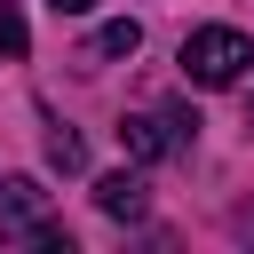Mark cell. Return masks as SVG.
<instances>
[{
  "label": "cell",
  "instance_id": "1",
  "mask_svg": "<svg viewBox=\"0 0 254 254\" xmlns=\"http://www.w3.org/2000/svg\"><path fill=\"white\" fill-rule=\"evenodd\" d=\"M246 64H254V40H246L238 24H198V32L183 40V79H190V87H238Z\"/></svg>",
  "mask_w": 254,
  "mask_h": 254
},
{
  "label": "cell",
  "instance_id": "2",
  "mask_svg": "<svg viewBox=\"0 0 254 254\" xmlns=\"http://www.w3.org/2000/svg\"><path fill=\"white\" fill-rule=\"evenodd\" d=\"M0 238L40 246V254H71V238L48 222V190H40L32 175H8V183H0Z\"/></svg>",
  "mask_w": 254,
  "mask_h": 254
},
{
  "label": "cell",
  "instance_id": "3",
  "mask_svg": "<svg viewBox=\"0 0 254 254\" xmlns=\"http://www.w3.org/2000/svg\"><path fill=\"white\" fill-rule=\"evenodd\" d=\"M119 143H127V159H183L190 143H198V111H183V103H167V111H127L119 119Z\"/></svg>",
  "mask_w": 254,
  "mask_h": 254
},
{
  "label": "cell",
  "instance_id": "4",
  "mask_svg": "<svg viewBox=\"0 0 254 254\" xmlns=\"http://www.w3.org/2000/svg\"><path fill=\"white\" fill-rule=\"evenodd\" d=\"M95 206H103L111 222H143V206H151V183H143L135 167H119V175H103V183H95Z\"/></svg>",
  "mask_w": 254,
  "mask_h": 254
},
{
  "label": "cell",
  "instance_id": "5",
  "mask_svg": "<svg viewBox=\"0 0 254 254\" xmlns=\"http://www.w3.org/2000/svg\"><path fill=\"white\" fill-rule=\"evenodd\" d=\"M135 48H143L135 16H119V24H103V32H95V56H135Z\"/></svg>",
  "mask_w": 254,
  "mask_h": 254
},
{
  "label": "cell",
  "instance_id": "6",
  "mask_svg": "<svg viewBox=\"0 0 254 254\" xmlns=\"http://www.w3.org/2000/svg\"><path fill=\"white\" fill-rule=\"evenodd\" d=\"M48 159H56L64 175H79V167H87V143H79L71 127H48Z\"/></svg>",
  "mask_w": 254,
  "mask_h": 254
},
{
  "label": "cell",
  "instance_id": "7",
  "mask_svg": "<svg viewBox=\"0 0 254 254\" xmlns=\"http://www.w3.org/2000/svg\"><path fill=\"white\" fill-rule=\"evenodd\" d=\"M24 48H32V32H24V16H16V8H8V0H0V56H8V64H16V56H24Z\"/></svg>",
  "mask_w": 254,
  "mask_h": 254
},
{
  "label": "cell",
  "instance_id": "8",
  "mask_svg": "<svg viewBox=\"0 0 254 254\" xmlns=\"http://www.w3.org/2000/svg\"><path fill=\"white\" fill-rule=\"evenodd\" d=\"M48 8H56V16H87L95 0H48Z\"/></svg>",
  "mask_w": 254,
  "mask_h": 254
}]
</instances>
